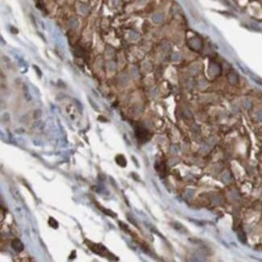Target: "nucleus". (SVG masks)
Instances as JSON below:
<instances>
[{
    "label": "nucleus",
    "instance_id": "nucleus-1",
    "mask_svg": "<svg viewBox=\"0 0 262 262\" xmlns=\"http://www.w3.org/2000/svg\"><path fill=\"white\" fill-rule=\"evenodd\" d=\"M90 247V249L94 252V253H97L99 256H105V257H107V258H110L109 255H111L110 253V252L107 250L103 245L102 244H93L92 245H88Z\"/></svg>",
    "mask_w": 262,
    "mask_h": 262
},
{
    "label": "nucleus",
    "instance_id": "nucleus-2",
    "mask_svg": "<svg viewBox=\"0 0 262 262\" xmlns=\"http://www.w3.org/2000/svg\"><path fill=\"white\" fill-rule=\"evenodd\" d=\"M11 248L16 251V252H22L24 249V246H23V243L20 241V239H15L11 242Z\"/></svg>",
    "mask_w": 262,
    "mask_h": 262
},
{
    "label": "nucleus",
    "instance_id": "nucleus-3",
    "mask_svg": "<svg viewBox=\"0 0 262 262\" xmlns=\"http://www.w3.org/2000/svg\"><path fill=\"white\" fill-rule=\"evenodd\" d=\"M115 161H116L117 164L120 165V166H121V167H123V168L126 167L127 160L126 158L124 157V156L118 155L116 157H115Z\"/></svg>",
    "mask_w": 262,
    "mask_h": 262
},
{
    "label": "nucleus",
    "instance_id": "nucleus-4",
    "mask_svg": "<svg viewBox=\"0 0 262 262\" xmlns=\"http://www.w3.org/2000/svg\"><path fill=\"white\" fill-rule=\"evenodd\" d=\"M220 72V67L219 65L215 64V63H211L209 67V74L210 75H215L219 74Z\"/></svg>",
    "mask_w": 262,
    "mask_h": 262
},
{
    "label": "nucleus",
    "instance_id": "nucleus-5",
    "mask_svg": "<svg viewBox=\"0 0 262 262\" xmlns=\"http://www.w3.org/2000/svg\"><path fill=\"white\" fill-rule=\"evenodd\" d=\"M136 135H137V137L139 138L140 139H146L148 132L144 129H143V128H139L138 131H136Z\"/></svg>",
    "mask_w": 262,
    "mask_h": 262
},
{
    "label": "nucleus",
    "instance_id": "nucleus-6",
    "mask_svg": "<svg viewBox=\"0 0 262 262\" xmlns=\"http://www.w3.org/2000/svg\"><path fill=\"white\" fill-rule=\"evenodd\" d=\"M190 45L194 49H198L201 47L202 44H201V40L198 38H193L190 40Z\"/></svg>",
    "mask_w": 262,
    "mask_h": 262
},
{
    "label": "nucleus",
    "instance_id": "nucleus-7",
    "mask_svg": "<svg viewBox=\"0 0 262 262\" xmlns=\"http://www.w3.org/2000/svg\"><path fill=\"white\" fill-rule=\"evenodd\" d=\"M49 226L52 227V228H55V229L56 228H57L59 226L58 222H57L56 220H54L53 218H52V217H50L49 219Z\"/></svg>",
    "mask_w": 262,
    "mask_h": 262
},
{
    "label": "nucleus",
    "instance_id": "nucleus-8",
    "mask_svg": "<svg viewBox=\"0 0 262 262\" xmlns=\"http://www.w3.org/2000/svg\"><path fill=\"white\" fill-rule=\"evenodd\" d=\"M228 80L232 84H236L237 81H238V78H237L236 74H229V77H228Z\"/></svg>",
    "mask_w": 262,
    "mask_h": 262
},
{
    "label": "nucleus",
    "instance_id": "nucleus-9",
    "mask_svg": "<svg viewBox=\"0 0 262 262\" xmlns=\"http://www.w3.org/2000/svg\"><path fill=\"white\" fill-rule=\"evenodd\" d=\"M119 224H120V228L122 230H123L124 232H129L128 227H127V225H126L125 223H123V222H119Z\"/></svg>",
    "mask_w": 262,
    "mask_h": 262
},
{
    "label": "nucleus",
    "instance_id": "nucleus-10",
    "mask_svg": "<svg viewBox=\"0 0 262 262\" xmlns=\"http://www.w3.org/2000/svg\"><path fill=\"white\" fill-rule=\"evenodd\" d=\"M238 236H239V240L241 241L242 243H245L246 242V237H245V235L242 232V235H240V233H238Z\"/></svg>",
    "mask_w": 262,
    "mask_h": 262
},
{
    "label": "nucleus",
    "instance_id": "nucleus-11",
    "mask_svg": "<svg viewBox=\"0 0 262 262\" xmlns=\"http://www.w3.org/2000/svg\"><path fill=\"white\" fill-rule=\"evenodd\" d=\"M190 70V73L192 74H194L198 73V66H196V65H194V66H192V67H191Z\"/></svg>",
    "mask_w": 262,
    "mask_h": 262
},
{
    "label": "nucleus",
    "instance_id": "nucleus-12",
    "mask_svg": "<svg viewBox=\"0 0 262 262\" xmlns=\"http://www.w3.org/2000/svg\"><path fill=\"white\" fill-rule=\"evenodd\" d=\"M180 57H180V54H178L177 52H176V53H173V56H172V59H173V61H176V62H177V61H179V60H180Z\"/></svg>",
    "mask_w": 262,
    "mask_h": 262
},
{
    "label": "nucleus",
    "instance_id": "nucleus-13",
    "mask_svg": "<svg viewBox=\"0 0 262 262\" xmlns=\"http://www.w3.org/2000/svg\"><path fill=\"white\" fill-rule=\"evenodd\" d=\"M153 20H154L155 22H159V21L161 20V17L159 15H156V16H153Z\"/></svg>",
    "mask_w": 262,
    "mask_h": 262
}]
</instances>
